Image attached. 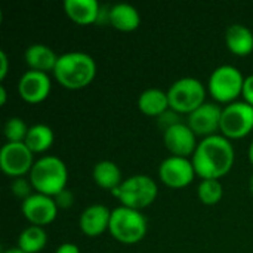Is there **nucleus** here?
Masks as SVG:
<instances>
[{
    "instance_id": "nucleus-1",
    "label": "nucleus",
    "mask_w": 253,
    "mask_h": 253,
    "mask_svg": "<svg viewBox=\"0 0 253 253\" xmlns=\"http://www.w3.org/2000/svg\"><path fill=\"white\" fill-rule=\"evenodd\" d=\"M234 157V147L230 139L216 133L199 142L191 162L200 178L219 179L231 170Z\"/></svg>"
},
{
    "instance_id": "nucleus-2",
    "label": "nucleus",
    "mask_w": 253,
    "mask_h": 253,
    "mask_svg": "<svg viewBox=\"0 0 253 253\" xmlns=\"http://www.w3.org/2000/svg\"><path fill=\"white\" fill-rule=\"evenodd\" d=\"M55 79L67 89H82L92 83L96 76L95 59L82 50H71L59 55L53 70Z\"/></svg>"
},
{
    "instance_id": "nucleus-3",
    "label": "nucleus",
    "mask_w": 253,
    "mask_h": 253,
    "mask_svg": "<svg viewBox=\"0 0 253 253\" xmlns=\"http://www.w3.org/2000/svg\"><path fill=\"white\" fill-rule=\"evenodd\" d=\"M28 178L36 193L55 197L67 188L68 169L59 157L43 156L34 162Z\"/></svg>"
},
{
    "instance_id": "nucleus-4",
    "label": "nucleus",
    "mask_w": 253,
    "mask_h": 253,
    "mask_svg": "<svg viewBox=\"0 0 253 253\" xmlns=\"http://www.w3.org/2000/svg\"><path fill=\"white\" fill-rule=\"evenodd\" d=\"M147 230L148 222L141 211H135L126 206H119L111 211L108 231L117 242L125 245H135L145 237Z\"/></svg>"
},
{
    "instance_id": "nucleus-5",
    "label": "nucleus",
    "mask_w": 253,
    "mask_h": 253,
    "mask_svg": "<svg viewBox=\"0 0 253 253\" xmlns=\"http://www.w3.org/2000/svg\"><path fill=\"white\" fill-rule=\"evenodd\" d=\"M111 193L122 202V206L141 211L154 203L159 188L151 176L139 173L123 179V182Z\"/></svg>"
},
{
    "instance_id": "nucleus-6",
    "label": "nucleus",
    "mask_w": 253,
    "mask_h": 253,
    "mask_svg": "<svg viewBox=\"0 0 253 253\" xmlns=\"http://www.w3.org/2000/svg\"><path fill=\"white\" fill-rule=\"evenodd\" d=\"M169 107L176 113L191 114L205 104L206 89L196 77H182L170 84L168 89Z\"/></svg>"
},
{
    "instance_id": "nucleus-7",
    "label": "nucleus",
    "mask_w": 253,
    "mask_h": 253,
    "mask_svg": "<svg viewBox=\"0 0 253 253\" xmlns=\"http://www.w3.org/2000/svg\"><path fill=\"white\" fill-rule=\"evenodd\" d=\"M245 77L242 71L230 64L219 65L215 68L209 77L208 87L211 95L219 102H234L239 95L243 92Z\"/></svg>"
},
{
    "instance_id": "nucleus-8",
    "label": "nucleus",
    "mask_w": 253,
    "mask_h": 253,
    "mask_svg": "<svg viewBox=\"0 0 253 253\" xmlns=\"http://www.w3.org/2000/svg\"><path fill=\"white\" fill-rule=\"evenodd\" d=\"M253 129V107L245 101H234L222 108L221 132L228 139L246 136Z\"/></svg>"
},
{
    "instance_id": "nucleus-9",
    "label": "nucleus",
    "mask_w": 253,
    "mask_h": 253,
    "mask_svg": "<svg viewBox=\"0 0 253 253\" xmlns=\"http://www.w3.org/2000/svg\"><path fill=\"white\" fill-rule=\"evenodd\" d=\"M34 165V153L25 142H6L0 150V169L12 176L19 178L30 173Z\"/></svg>"
},
{
    "instance_id": "nucleus-10",
    "label": "nucleus",
    "mask_w": 253,
    "mask_h": 253,
    "mask_svg": "<svg viewBox=\"0 0 253 253\" xmlns=\"http://www.w3.org/2000/svg\"><path fill=\"white\" fill-rule=\"evenodd\" d=\"M196 175L193 162L188 157L169 156L159 166V176L162 182L170 188H184L190 185Z\"/></svg>"
},
{
    "instance_id": "nucleus-11",
    "label": "nucleus",
    "mask_w": 253,
    "mask_h": 253,
    "mask_svg": "<svg viewBox=\"0 0 253 253\" xmlns=\"http://www.w3.org/2000/svg\"><path fill=\"white\" fill-rule=\"evenodd\" d=\"M58 206L55 203V199L46 194L34 193L28 199H25L21 205L22 215L31 222V225H47L52 221H55L58 215Z\"/></svg>"
},
{
    "instance_id": "nucleus-12",
    "label": "nucleus",
    "mask_w": 253,
    "mask_h": 253,
    "mask_svg": "<svg viewBox=\"0 0 253 253\" xmlns=\"http://www.w3.org/2000/svg\"><path fill=\"white\" fill-rule=\"evenodd\" d=\"M221 116L222 108L212 102H205L202 107L188 114L187 125L199 136H212L216 135V130H221Z\"/></svg>"
},
{
    "instance_id": "nucleus-13",
    "label": "nucleus",
    "mask_w": 253,
    "mask_h": 253,
    "mask_svg": "<svg viewBox=\"0 0 253 253\" xmlns=\"http://www.w3.org/2000/svg\"><path fill=\"white\" fill-rule=\"evenodd\" d=\"M50 87L52 83L47 73L36 70L25 71L18 80V93L30 104H39L44 101L50 93Z\"/></svg>"
},
{
    "instance_id": "nucleus-14",
    "label": "nucleus",
    "mask_w": 253,
    "mask_h": 253,
    "mask_svg": "<svg viewBox=\"0 0 253 253\" xmlns=\"http://www.w3.org/2000/svg\"><path fill=\"white\" fill-rule=\"evenodd\" d=\"M196 133L187 123H178L170 129L163 132L165 147L172 153V156L178 157H193L199 142L196 139Z\"/></svg>"
},
{
    "instance_id": "nucleus-15",
    "label": "nucleus",
    "mask_w": 253,
    "mask_h": 253,
    "mask_svg": "<svg viewBox=\"0 0 253 253\" xmlns=\"http://www.w3.org/2000/svg\"><path fill=\"white\" fill-rule=\"evenodd\" d=\"M111 211L105 205H90L87 206L79 219V225L83 234L87 237H98L110 227Z\"/></svg>"
},
{
    "instance_id": "nucleus-16",
    "label": "nucleus",
    "mask_w": 253,
    "mask_h": 253,
    "mask_svg": "<svg viewBox=\"0 0 253 253\" xmlns=\"http://www.w3.org/2000/svg\"><path fill=\"white\" fill-rule=\"evenodd\" d=\"M58 58L59 56L55 53V50L50 46L43 44V43L30 44L24 52V59L27 65L30 67V70H36L42 73L53 71L58 62Z\"/></svg>"
},
{
    "instance_id": "nucleus-17",
    "label": "nucleus",
    "mask_w": 253,
    "mask_h": 253,
    "mask_svg": "<svg viewBox=\"0 0 253 253\" xmlns=\"http://www.w3.org/2000/svg\"><path fill=\"white\" fill-rule=\"evenodd\" d=\"M101 4L98 0H65L64 10L67 16L80 25L96 24Z\"/></svg>"
},
{
    "instance_id": "nucleus-18",
    "label": "nucleus",
    "mask_w": 253,
    "mask_h": 253,
    "mask_svg": "<svg viewBox=\"0 0 253 253\" xmlns=\"http://www.w3.org/2000/svg\"><path fill=\"white\" fill-rule=\"evenodd\" d=\"M225 43L234 55H249L253 50L252 30L243 24H231L225 30Z\"/></svg>"
},
{
    "instance_id": "nucleus-19",
    "label": "nucleus",
    "mask_w": 253,
    "mask_h": 253,
    "mask_svg": "<svg viewBox=\"0 0 253 253\" xmlns=\"http://www.w3.org/2000/svg\"><path fill=\"white\" fill-rule=\"evenodd\" d=\"M141 24L138 9L129 3H116L110 9V25L120 31H133Z\"/></svg>"
},
{
    "instance_id": "nucleus-20",
    "label": "nucleus",
    "mask_w": 253,
    "mask_h": 253,
    "mask_svg": "<svg viewBox=\"0 0 253 253\" xmlns=\"http://www.w3.org/2000/svg\"><path fill=\"white\" fill-rule=\"evenodd\" d=\"M138 108L151 117H159L166 110H169V98L168 92L159 89V87H150L145 89L139 98H138Z\"/></svg>"
},
{
    "instance_id": "nucleus-21",
    "label": "nucleus",
    "mask_w": 253,
    "mask_h": 253,
    "mask_svg": "<svg viewBox=\"0 0 253 253\" xmlns=\"http://www.w3.org/2000/svg\"><path fill=\"white\" fill-rule=\"evenodd\" d=\"M92 178L96 182V185H99L104 190H110V191H114L123 182L122 172H120L119 166L111 160L98 162L93 166Z\"/></svg>"
},
{
    "instance_id": "nucleus-22",
    "label": "nucleus",
    "mask_w": 253,
    "mask_h": 253,
    "mask_svg": "<svg viewBox=\"0 0 253 253\" xmlns=\"http://www.w3.org/2000/svg\"><path fill=\"white\" fill-rule=\"evenodd\" d=\"M47 245V234L43 227L30 225L18 236V248L25 253L42 252Z\"/></svg>"
},
{
    "instance_id": "nucleus-23",
    "label": "nucleus",
    "mask_w": 253,
    "mask_h": 253,
    "mask_svg": "<svg viewBox=\"0 0 253 253\" xmlns=\"http://www.w3.org/2000/svg\"><path fill=\"white\" fill-rule=\"evenodd\" d=\"M53 139H55L53 130L47 125L37 123L30 126L24 142L33 153H44L52 147Z\"/></svg>"
},
{
    "instance_id": "nucleus-24",
    "label": "nucleus",
    "mask_w": 253,
    "mask_h": 253,
    "mask_svg": "<svg viewBox=\"0 0 253 253\" xmlns=\"http://www.w3.org/2000/svg\"><path fill=\"white\" fill-rule=\"evenodd\" d=\"M224 187L219 179H202L197 187V197L206 206H213L221 202Z\"/></svg>"
},
{
    "instance_id": "nucleus-25",
    "label": "nucleus",
    "mask_w": 253,
    "mask_h": 253,
    "mask_svg": "<svg viewBox=\"0 0 253 253\" xmlns=\"http://www.w3.org/2000/svg\"><path fill=\"white\" fill-rule=\"evenodd\" d=\"M28 129L30 127L25 125V122L19 117H9L3 126V132L7 142H24Z\"/></svg>"
},
{
    "instance_id": "nucleus-26",
    "label": "nucleus",
    "mask_w": 253,
    "mask_h": 253,
    "mask_svg": "<svg viewBox=\"0 0 253 253\" xmlns=\"http://www.w3.org/2000/svg\"><path fill=\"white\" fill-rule=\"evenodd\" d=\"M10 190H12V193H13L18 199H21L22 202H24L25 199H28L30 196L34 194V193H33L34 187H33L30 178H24V176L15 178V179L12 181V184H10Z\"/></svg>"
},
{
    "instance_id": "nucleus-27",
    "label": "nucleus",
    "mask_w": 253,
    "mask_h": 253,
    "mask_svg": "<svg viewBox=\"0 0 253 253\" xmlns=\"http://www.w3.org/2000/svg\"><path fill=\"white\" fill-rule=\"evenodd\" d=\"M157 123H159V126L162 127V130L165 132V130L170 129L172 126H175V125H178V123H182V122H181L179 113H176L175 110L169 108V110H166L163 114H160V116L157 117Z\"/></svg>"
},
{
    "instance_id": "nucleus-28",
    "label": "nucleus",
    "mask_w": 253,
    "mask_h": 253,
    "mask_svg": "<svg viewBox=\"0 0 253 253\" xmlns=\"http://www.w3.org/2000/svg\"><path fill=\"white\" fill-rule=\"evenodd\" d=\"M53 199H55V203H56V206H58L59 209H68V208H71L73 203H74V194H73L68 188L62 190V191H61L59 194H56Z\"/></svg>"
},
{
    "instance_id": "nucleus-29",
    "label": "nucleus",
    "mask_w": 253,
    "mask_h": 253,
    "mask_svg": "<svg viewBox=\"0 0 253 253\" xmlns=\"http://www.w3.org/2000/svg\"><path fill=\"white\" fill-rule=\"evenodd\" d=\"M242 95L245 98V102H248L249 105L253 107V74H249L248 77H245Z\"/></svg>"
},
{
    "instance_id": "nucleus-30",
    "label": "nucleus",
    "mask_w": 253,
    "mask_h": 253,
    "mask_svg": "<svg viewBox=\"0 0 253 253\" xmlns=\"http://www.w3.org/2000/svg\"><path fill=\"white\" fill-rule=\"evenodd\" d=\"M9 71V58L4 50H0V80H4Z\"/></svg>"
},
{
    "instance_id": "nucleus-31",
    "label": "nucleus",
    "mask_w": 253,
    "mask_h": 253,
    "mask_svg": "<svg viewBox=\"0 0 253 253\" xmlns=\"http://www.w3.org/2000/svg\"><path fill=\"white\" fill-rule=\"evenodd\" d=\"M55 253H80V249L74 243H62L56 248Z\"/></svg>"
},
{
    "instance_id": "nucleus-32",
    "label": "nucleus",
    "mask_w": 253,
    "mask_h": 253,
    "mask_svg": "<svg viewBox=\"0 0 253 253\" xmlns=\"http://www.w3.org/2000/svg\"><path fill=\"white\" fill-rule=\"evenodd\" d=\"M6 98H7V92H6V87L1 84V86H0V104H1V105L6 104Z\"/></svg>"
},
{
    "instance_id": "nucleus-33",
    "label": "nucleus",
    "mask_w": 253,
    "mask_h": 253,
    "mask_svg": "<svg viewBox=\"0 0 253 253\" xmlns=\"http://www.w3.org/2000/svg\"><path fill=\"white\" fill-rule=\"evenodd\" d=\"M3 253H25V252H22V251L16 246V248H9V249H6Z\"/></svg>"
},
{
    "instance_id": "nucleus-34",
    "label": "nucleus",
    "mask_w": 253,
    "mask_h": 253,
    "mask_svg": "<svg viewBox=\"0 0 253 253\" xmlns=\"http://www.w3.org/2000/svg\"><path fill=\"white\" fill-rule=\"evenodd\" d=\"M248 154H249V160H251V163H252V166H253V141L251 142V145H249V151H248Z\"/></svg>"
},
{
    "instance_id": "nucleus-35",
    "label": "nucleus",
    "mask_w": 253,
    "mask_h": 253,
    "mask_svg": "<svg viewBox=\"0 0 253 253\" xmlns=\"http://www.w3.org/2000/svg\"><path fill=\"white\" fill-rule=\"evenodd\" d=\"M249 190H251V193L253 194V175L251 176V179H249Z\"/></svg>"
}]
</instances>
